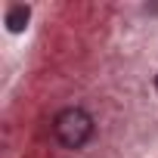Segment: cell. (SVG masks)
Returning a JSON list of instances; mask_svg holds the SVG:
<instances>
[{
    "label": "cell",
    "instance_id": "cell-1",
    "mask_svg": "<svg viewBox=\"0 0 158 158\" xmlns=\"http://www.w3.org/2000/svg\"><path fill=\"white\" fill-rule=\"evenodd\" d=\"M53 133L56 139L65 146V149H81L90 136H93V118L84 112V109H62L56 118H53Z\"/></svg>",
    "mask_w": 158,
    "mask_h": 158
},
{
    "label": "cell",
    "instance_id": "cell-2",
    "mask_svg": "<svg viewBox=\"0 0 158 158\" xmlns=\"http://www.w3.org/2000/svg\"><path fill=\"white\" fill-rule=\"evenodd\" d=\"M28 16H31V10H28V6H22V3H16V6L6 13V28H10L13 34H19V31L28 25Z\"/></svg>",
    "mask_w": 158,
    "mask_h": 158
},
{
    "label": "cell",
    "instance_id": "cell-3",
    "mask_svg": "<svg viewBox=\"0 0 158 158\" xmlns=\"http://www.w3.org/2000/svg\"><path fill=\"white\" fill-rule=\"evenodd\" d=\"M155 87H158V77H155Z\"/></svg>",
    "mask_w": 158,
    "mask_h": 158
}]
</instances>
